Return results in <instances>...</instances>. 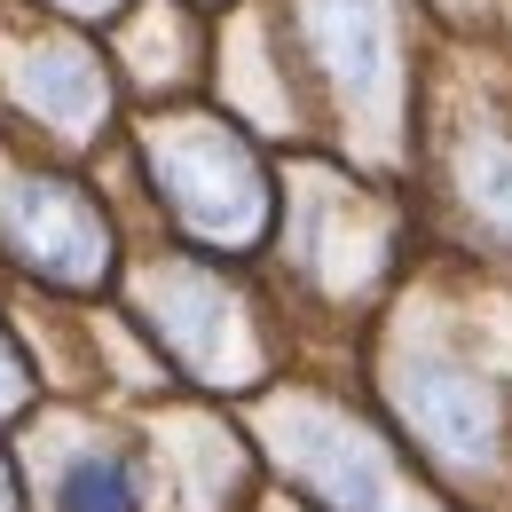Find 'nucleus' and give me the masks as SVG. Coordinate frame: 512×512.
Segmentation results:
<instances>
[{"label":"nucleus","mask_w":512,"mask_h":512,"mask_svg":"<svg viewBox=\"0 0 512 512\" xmlns=\"http://www.w3.org/2000/svg\"><path fill=\"white\" fill-rule=\"evenodd\" d=\"M119 111H127V87L111 48L87 24L16 0L0 24V127L32 134L40 150H103Z\"/></svg>","instance_id":"nucleus-3"},{"label":"nucleus","mask_w":512,"mask_h":512,"mask_svg":"<svg viewBox=\"0 0 512 512\" xmlns=\"http://www.w3.org/2000/svg\"><path fill=\"white\" fill-rule=\"evenodd\" d=\"M260 449L276 457V473L323 512H442L418 473L386 449V434L371 418H355L347 402L308 394V386H284V394H260L253 418Z\"/></svg>","instance_id":"nucleus-4"},{"label":"nucleus","mask_w":512,"mask_h":512,"mask_svg":"<svg viewBox=\"0 0 512 512\" xmlns=\"http://www.w3.org/2000/svg\"><path fill=\"white\" fill-rule=\"evenodd\" d=\"M134 316L158 339V355L182 371V379L213 386V394H253L268 371V347H260V323L245 308V292L213 268V253L197 245H158L150 260H134L127 276Z\"/></svg>","instance_id":"nucleus-6"},{"label":"nucleus","mask_w":512,"mask_h":512,"mask_svg":"<svg viewBox=\"0 0 512 512\" xmlns=\"http://www.w3.org/2000/svg\"><path fill=\"white\" fill-rule=\"evenodd\" d=\"M379 394L394 410V426L426 449L442 473L473 481L505 465V394L489 379L481 355H457L442 331H402L379 355Z\"/></svg>","instance_id":"nucleus-7"},{"label":"nucleus","mask_w":512,"mask_h":512,"mask_svg":"<svg viewBox=\"0 0 512 512\" xmlns=\"http://www.w3.org/2000/svg\"><path fill=\"white\" fill-rule=\"evenodd\" d=\"M0 253L56 292H95L119 276V229H111V205L79 174L8 150L0 158Z\"/></svg>","instance_id":"nucleus-8"},{"label":"nucleus","mask_w":512,"mask_h":512,"mask_svg":"<svg viewBox=\"0 0 512 512\" xmlns=\"http://www.w3.org/2000/svg\"><path fill=\"white\" fill-rule=\"evenodd\" d=\"M150 473L182 497V512H245L253 497V449L213 410H166L150 426Z\"/></svg>","instance_id":"nucleus-13"},{"label":"nucleus","mask_w":512,"mask_h":512,"mask_svg":"<svg viewBox=\"0 0 512 512\" xmlns=\"http://www.w3.org/2000/svg\"><path fill=\"white\" fill-rule=\"evenodd\" d=\"M205 8H229V0H205Z\"/></svg>","instance_id":"nucleus-18"},{"label":"nucleus","mask_w":512,"mask_h":512,"mask_svg":"<svg viewBox=\"0 0 512 512\" xmlns=\"http://www.w3.org/2000/svg\"><path fill=\"white\" fill-rule=\"evenodd\" d=\"M32 402V371H24V355L8 347V331H0V418H16Z\"/></svg>","instance_id":"nucleus-15"},{"label":"nucleus","mask_w":512,"mask_h":512,"mask_svg":"<svg viewBox=\"0 0 512 512\" xmlns=\"http://www.w3.org/2000/svg\"><path fill=\"white\" fill-rule=\"evenodd\" d=\"M418 119H426V166H434V190H442L449 221L481 253H512V111L489 103V95L449 103L442 79H426Z\"/></svg>","instance_id":"nucleus-9"},{"label":"nucleus","mask_w":512,"mask_h":512,"mask_svg":"<svg viewBox=\"0 0 512 512\" xmlns=\"http://www.w3.org/2000/svg\"><path fill=\"white\" fill-rule=\"evenodd\" d=\"M268 512H300V505H268Z\"/></svg>","instance_id":"nucleus-17"},{"label":"nucleus","mask_w":512,"mask_h":512,"mask_svg":"<svg viewBox=\"0 0 512 512\" xmlns=\"http://www.w3.org/2000/svg\"><path fill=\"white\" fill-rule=\"evenodd\" d=\"M127 103H197L213 87V8L205 0H134L127 16L103 32Z\"/></svg>","instance_id":"nucleus-11"},{"label":"nucleus","mask_w":512,"mask_h":512,"mask_svg":"<svg viewBox=\"0 0 512 512\" xmlns=\"http://www.w3.org/2000/svg\"><path fill=\"white\" fill-rule=\"evenodd\" d=\"M32 8H48V16H64V24H87V32H111L134 0H32Z\"/></svg>","instance_id":"nucleus-14"},{"label":"nucleus","mask_w":512,"mask_h":512,"mask_svg":"<svg viewBox=\"0 0 512 512\" xmlns=\"http://www.w3.org/2000/svg\"><path fill=\"white\" fill-rule=\"evenodd\" d=\"M127 158L150 182V205L166 213V229L213 260H253L276 237V174L260 158V134L229 119L213 95L197 103H158L142 111Z\"/></svg>","instance_id":"nucleus-2"},{"label":"nucleus","mask_w":512,"mask_h":512,"mask_svg":"<svg viewBox=\"0 0 512 512\" xmlns=\"http://www.w3.org/2000/svg\"><path fill=\"white\" fill-rule=\"evenodd\" d=\"M32 473L48 512H142L150 505V449L119 442V434H87V426H40L32 434Z\"/></svg>","instance_id":"nucleus-12"},{"label":"nucleus","mask_w":512,"mask_h":512,"mask_svg":"<svg viewBox=\"0 0 512 512\" xmlns=\"http://www.w3.org/2000/svg\"><path fill=\"white\" fill-rule=\"evenodd\" d=\"M300 79L316 103V127L363 174H402L418 158V103L426 79L410 56V8L402 0H284Z\"/></svg>","instance_id":"nucleus-1"},{"label":"nucleus","mask_w":512,"mask_h":512,"mask_svg":"<svg viewBox=\"0 0 512 512\" xmlns=\"http://www.w3.org/2000/svg\"><path fill=\"white\" fill-rule=\"evenodd\" d=\"M276 229H284V260L316 284L323 300H363L394 268L402 205L386 197V174H363L339 150H300L284 166Z\"/></svg>","instance_id":"nucleus-5"},{"label":"nucleus","mask_w":512,"mask_h":512,"mask_svg":"<svg viewBox=\"0 0 512 512\" xmlns=\"http://www.w3.org/2000/svg\"><path fill=\"white\" fill-rule=\"evenodd\" d=\"M229 119H245L260 142H308L316 127V103H308V79H300V48H292V24H284V0H229L213 8V87H205Z\"/></svg>","instance_id":"nucleus-10"},{"label":"nucleus","mask_w":512,"mask_h":512,"mask_svg":"<svg viewBox=\"0 0 512 512\" xmlns=\"http://www.w3.org/2000/svg\"><path fill=\"white\" fill-rule=\"evenodd\" d=\"M0 512H16V481H8V465H0Z\"/></svg>","instance_id":"nucleus-16"}]
</instances>
